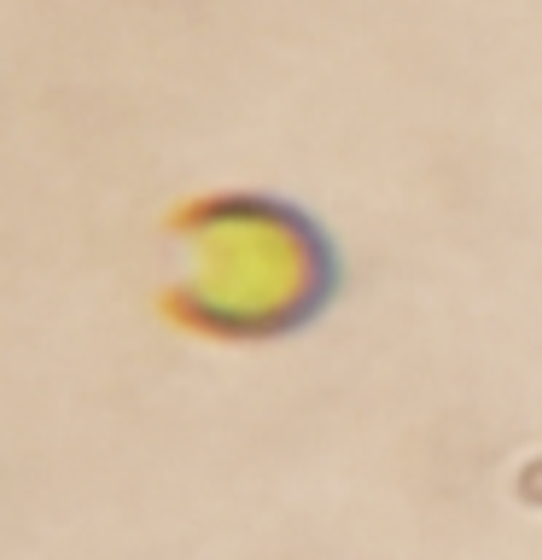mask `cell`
Returning a JSON list of instances; mask_svg holds the SVG:
<instances>
[{"label": "cell", "mask_w": 542, "mask_h": 560, "mask_svg": "<svg viewBox=\"0 0 542 560\" xmlns=\"http://www.w3.org/2000/svg\"><path fill=\"white\" fill-rule=\"evenodd\" d=\"M210 240H199V287H204V322H227L234 332H257L280 315L304 310L315 292V252L309 234L262 205H216L204 210Z\"/></svg>", "instance_id": "obj_1"}]
</instances>
